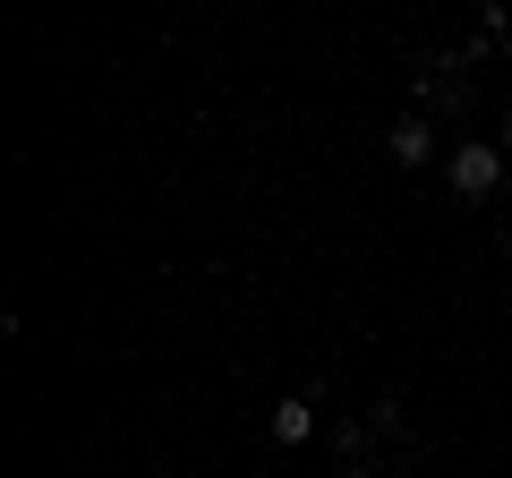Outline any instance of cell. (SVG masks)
Returning a JSON list of instances; mask_svg holds the SVG:
<instances>
[{
  "label": "cell",
  "instance_id": "6da1fadb",
  "mask_svg": "<svg viewBox=\"0 0 512 478\" xmlns=\"http://www.w3.org/2000/svg\"><path fill=\"white\" fill-rule=\"evenodd\" d=\"M444 180H453V197H495V180H504V146H487V137H461L453 154H444Z\"/></svg>",
  "mask_w": 512,
  "mask_h": 478
},
{
  "label": "cell",
  "instance_id": "7a4b0ae2",
  "mask_svg": "<svg viewBox=\"0 0 512 478\" xmlns=\"http://www.w3.org/2000/svg\"><path fill=\"white\" fill-rule=\"evenodd\" d=\"M384 146H393V163H427V154H436V120H427V111H402Z\"/></svg>",
  "mask_w": 512,
  "mask_h": 478
},
{
  "label": "cell",
  "instance_id": "3957f363",
  "mask_svg": "<svg viewBox=\"0 0 512 478\" xmlns=\"http://www.w3.org/2000/svg\"><path fill=\"white\" fill-rule=\"evenodd\" d=\"M333 461H342L350 478H367V461H376V427H367V419H350V427H333Z\"/></svg>",
  "mask_w": 512,
  "mask_h": 478
},
{
  "label": "cell",
  "instance_id": "277c9868",
  "mask_svg": "<svg viewBox=\"0 0 512 478\" xmlns=\"http://www.w3.org/2000/svg\"><path fill=\"white\" fill-rule=\"evenodd\" d=\"M308 436H316V402H308V393L274 402V444H308Z\"/></svg>",
  "mask_w": 512,
  "mask_h": 478
},
{
  "label": "cell",
  "instance_id": "5b68a950",
  "mask_svg": "<svg viewBox=\"0 0 512 478\" xmlns=\"http://www.w3.org/2000/svg\"><path fill=\"white\" fill-rule=\"evenodd\" d=\"M419 94H427V111H470V77H444V69H436Z\"/></svg>",
  "mask_w": 512,
  "mask_h": 478
},
{
  "label": "cell",
  "instance_id": "8992f818",
  "mask_svg": "<svg viewBox=\"0 0 512 478\" xmlns=\"http://www.w3.org/2000/svg\"><path fill=\"white\" fill-rule=\"evenodd\" d=\"M504 154H512V120H504Z\"/></svg>",
  "mask_w": 512,
  "mask_h": 478
}]
</instances>
